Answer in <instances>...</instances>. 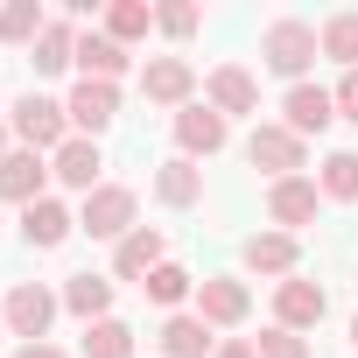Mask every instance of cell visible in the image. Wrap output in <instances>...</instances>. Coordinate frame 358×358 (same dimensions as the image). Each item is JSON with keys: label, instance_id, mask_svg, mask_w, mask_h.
I'll list each match as a JSON object with an SVG mask.
<instances>
[{"label": "cell", "instance_id": "obj_4", "mask_svg": "<svg viewBox=\"0 0 358 358\" xmlns=\"http://www.w3.org/2000/svg\"><path fill=\"white\" fill-rule=\"evenodd\" d=\"M134 218H141V197H134L127 183H99V190L85 197V211H78V232H85V239H113V246H120V239L134 232Z\"/></svg>", "mask_w": 358, "mask_h": 358}, {"label": "cell", "instance_id": "obj_3", "mask_svg": "<svg viewBox=\"0 0 358 358\" xmlns=\"http://www.w3.org/2000/svg\"><path fill=\"white\" fill-rule=\"evenodd\" d=\"M8 134H15V148H36V155H57V148L71 141V113H64V99H43V92H29V99L15 106Z\"/></svg>", "mask_w": 358, "mask_h": 358}, {"label": "cell", "instance_id": "obj_13", "mask_svg": "<svg viewBox=\"0 0 358 358\" xmlns=\"http://www.w3.org/2000/svg\"><path fill=\"white\" fill-rule=\"evenodd\" d=\"M323 316H330L323 281H302V274H295V281H281V288H274V323H281V330H295V337H302V330H316Z\"/></svg>", "mask_w": 358, "mask_h": 358}, {"label": "cell", "instance_id": "obj_28", "mask_svg": "<svg viewBox=\"0 0 358 358\" xmlns=\"http://www.w3.org/2000/svg\"><path fill=\"white\" fill-rule=\"evenodd\" d=\"M155 29V8H148V0H113V8H106V36L113 43H141Z\"/></svg>", "mask_w": 358, "mask_h": 358}, {"label": "cell", "instance_id": "obj_24", "mask_svg": "<svg viewBox=\"0 0 358 358\" xmlns=\"http://www.w3.org/2000/svg\"><path fill=\"white\" fill-rule=\"evenodd\" d=\"M141 295H148L155 309H169V316H176L183 302H197V274H190V267H176V260H162V267L141 281Z\"/></svg>", "mask_w": 358, "mask_h": 358}, {"label": "cell", "instance_id": "obj_23", "mask_svg": "<svg viewBox=\"0 0 358 358\" xmlns=\"http://www.w3.org/2000/svg\"><path fill=\"white\" fill-rule=\"evenodd\" d=\"M29 64H36V78H64V71L78 64V29H71V22H50V29L36 36Z\"/></svg>", "mask_w": 358, "mask_h": 358}, {"label": "cell", "instance_id": "obj_2", "mask_svg": "<svg viewBox=\"0 0 358 358\" xmlns=\"http://www.w3.org/2000/svg\"><path fill=\"white\" fill-rule=\"evenodd\" d=\"M57 309H64L57 288H43V281H15L8 302H0V323H8V337H22V344H50Z\"/></svg>", "mask_w": 358, "mask_h": 358}, {"label": "cell", "instance_id": "obj_10", "mask_svg": "<svg viewBox=\"0 0 358 358\" xmlns=\"http://www.w3.org/2000/svg\"><path fill=\"white\" fill-rule=\"evenodd\" d=\"M50 176L64 190H78V197H92L99 183H106V155H99V141H85V134H71L57 155H50Z\"/></svg>", "mask_w": 358, "mask_h": 358}, {"label": "cell", "instance_id": "obj_35", "mask_svg": "<svg viewBox=\"0 0 358 358\" xmlns=\"http://www.w3.org/2000/svg\"><path fill=\"white\" fill-rule=\"evenodd\" d=\"M8 155H15V134H8V127H0V162H8Z\"/></svg>", "mask_w": 358, "mask_h": 358}, {"label": "cell", "instance_id": "obj_21", "mask_svg": "<svg viewBox=\"0 0 358 358\" xmlns=\"http://www.w3.org/2000/svg\"><path fill=\"white\" fill-rule=\"evenodd\" d=\"M155 204H169V211L204 204V169H197L190 155H169V162L155 169Z\"/></svg>", "mask_w": 358, "mask_h": 358}, {"label": "cell", "instance_id": "obj_17", "mask_svg": "<svg viewBox=\"0 0 358 358\" xmlns=\"http://www.w3.org/2000/svg\"><path fill=\"white\" fill-rule=\"evenodd\" d=\"M71 232H78V211H71L64 197H36V204L22 211V239H29L36 253H57Z\"/></svg>", "mask_w": 358, "mask_h": 358}, {"label": "cell", "instance_id": "obj_27", "mask_svg": "<svg viewBox=\"0 0 358 358\" xmlns=\"http://www.w3.org/2000/svg\"><path fill=\"white\" fill-rule=\"evenodd\" d=\"M316 43H323V57H330V64H344V71H358V8H344V15H330V22L316 29Z\"/></svg>", "mask_w": 358, "mask_h": 358}, {"label": "cell", "instance_id": "obj_11", "mask_svg": "<svg viewBox=\"0 0 358 358\" xmlns=\"http://www.w3.org/2000/svg\"><path fill=\"white\" fill-rule=\"evenodd\" d=\"M225 141H232V120H225V113H211L204 99L176 113V148H183L190 162H211V155H218Z\"/></svg>", "mask_w": 358, "mask_h": 358}, {"label": "cell", "instance_id": "obj_29", "mask_svg": "<svg viewBox=\"0 0 358 358\" xmlns=\"http://www.w3.org/2000/svg\"><path fill=\"white\" fill-rule=\"evenodd\" d=\"M85 358H134V330H127L120 316L85 323Z\"/></svg>", "mask_w": 358, "mask_h": 358}, {"label": "cell", "instance_id": "obj_15", "mask_svg": "<svg viewBox=\"0 0 358 358\" xmlns=\"http://www.w3.org/2000/svg\"><path fill=\"white\" fill-rule=\"evenodd\" d=\"M155 351H162V358H211V351H218V337H211V323H204L197 309H176V316H162Z\"/></svg>", "mask_w": 358, "mask_h": 358}, {"label": "cell", "instance_id": "obj_16", "mask_svg": "<svg viewBox=\"0 0 358 358\" xmlns=\"http://www.w3.org/2000/svg\"><path fill=\"white\" fill-rule=\"evenodd\" d=\"M204 106H211V113H225V120H239V113H260V85H253V71H239V64H218V71L204 78Z\"/></svg>", "mask_w": 358, "mask_h": 358}, {"label": "cell", "instance_id": "obj_33", "mask_svg": "<svg viewBox=\"0 0 358 358\" xmlns=\"http://www.w3.org/2000/svg\"><path fill=\"white\" fill-rule=\"evenodd\" d=\"M211 358H260V351H253V337H218Z\"/></svg>", "mask_w": 358, "mask_h": 358}, {"label": "cell", "instance_id": "obj_34", "mask_svg": "<svg viewBox=\"0 0 358 358\" xmlns=\"http://www.w3.org/2000/svg\"><path fill=\"white\" fill-rule=\"evenodd\" d=\"M15 358H64V351H57V344H22Z\"/></svg>", "mask_w": 358, "mask_h": 358}, {"label": "cell", "instance_id": "obj_6", "mask_svg": "<svg viewBox=\"0 0 358 358\" xmlns=\"http://www.w3.org/2000/svg\"><path fill=\"white\" fill-rule=\"evenodd\" d=\"M239 267L281 288V281H295V274H302V239H295V232H253V239L239 246Z\"/></svg>", "mask_w": 358, "mask_h": 358}, {"label": "cell", "instance_id": "obj_1", "mask_svg": "<svg viewBox=\"0 0 358 358\" xmlns=\"http://www.w3.org/2000/svg\"><path fill=\"white\" fill-rule=\"evenodd\" d=\"M323 57V43H316V22H302V15H281V22H267L260 29V64L274 71V78H288V85H309V64Z\"/></svg>", "mask_w": 358, "mask_h": 358}, {"label": "cell", "instance_id": "obj_36", "mask_svg": "<svg viewBox=\"0 0 358 358\" xmlns=\"http://www.w3.org/2000/svg\"><path fill=\"white\" fill-rule=\"evenodd\" d=\"M351 344H358V316H351Z\"/></svg>", "mask_w": 358, "mask_h": 358}, {"label": "cell", "instance_id": "obj_20", "mask_svg": "<svg viewBox=\"0 0 358 358\" xmlns=\"http://www.w3.org/2000/svg\"><path fill=\"white\" fill-rule=\"evenodd\" d=\"M162 260H169V239H162L155 225H134V232L113 246V274H120V281H148Z\"/></svg>", "mask_w": 358, "mask_h": 358}, {"label": "cell", "instance_id": "obj_8", "mask_svg": "<svg viewBox=\"0 0 358 358\" xmlns=\"http://www.w3.org/2000/svg\"><path fill=\"white\" fill-rule=\"evenodd\" d=\"M197 316H204L211 330H239V323L253 316V288H246L239 274H204V281H197Z\"/></svg>", "mask_w": 358, "mask_h": 358}, {"label": "cell", "instance_id": "obj_18", "mask_svg": "<svg viewBox=\"0 0 358 358\" xmlns=\"http://www.w3.org/2000/svg\"><path fill=\"white\" fill-rule=\"evenodd\" d=\"M127 43H113L106 29H78V78H99V85H120L127 78Z\"/></svg>", "mask_w": 358, "mask_h": 358}, {"label": "cell", "instance_id": "obj_30", "mask_svg": "<svg viewBox=\"0 0 358 358\" xmlns=\"http://www.w3.org/2000/svg\"><path fill=\"white\" fill-rule=\"evenodd\" d=\"M197 22H204V15L190 8V0H162V8H155V29H162L169 43H190V36H197Z\"/></svg>", "mask_w": 358, "mask_h": 358}, {"label": "cell", "instance_id": "obj_19", "mask_svg": "<svg viewBox=\"0 0 358 358\" xmlns=\"http://www.w3.org/2000/svg\"><path fill=\"white\" fill-rule=\"evenodd\" d=\"M330 120H337V99H330L323 85H288V99H281V127H288V134L309 141V134H323Z\"/></svg>", "mask_w": 358, "mask_h": 358}, {"label": "cell", "instance_id": "obj_25", "mask_svg": "<svg viewBox=\"0 0 358 358\" xmlns=\"http://www.w3.org/2000/svg\"><path fill=\"white\" fill-rule=\"evenodd\" d=\"M316 190H323V204H358V148H337V155H323V169H316Z\"/></svg>", "mask_w": 358, "mask_h": 358}, {"label": "cell", "instance_id": "obj_5", "mask_svg": "<svg viewBox=\"0 0 358 358\" xmlns=\"http://www.w3.org/2000/svg\"><path fill=\"white\" fill-rule=\"evenodd\" d=\"M246 162H253V169H267L274 183H281V176H302V169H309V141H302V134H288L281 120H260V127L246 134Z\"/></svg>", "mask_w": 358, "mask_h": 358}, {"label": "cell", "instance_id": "obj_9", "mask_svg": "<svg viewBox=\"0 0 358 358\" xmlns=\"http://www.w3.org/2000/svg\"><path fill=\"white\" fill-rule=\"evenodd\" d=\"M64 113H71V134H85V141H99L113 120H120V85H99V78H78L71 85V99H64Z\"/></svg>", "mask_w": 358, "mask_h": 358}, {"label": "cell", "instance_id": "obj_22", "mask_svg": "<svg viewBox=\"0 0 358 358\" xmlns=\"http://www.w3.org/2000/svg\"><path fill=\"white\" fill-rule=\"evenodd\" d=\"M57 295H64V309H71L78 323H106V316H113V281H106V274H71Z\"/></svg>", "mask_w": 358, "mask_h": 358}, {"label": "cell", "instance_id": "obj_12", "mask_svg": "<svg viewBox=\"0 0 358 358\" xmlns=\"http://www.w3.org/2000/svg\"><path fill=\"white\" fill-rule=\"evenodd\" d=\"M316 204H323L316 176H281V183H267V218H274V232H302V225L316 218Z\"/></svg>", "mask_w": 358, "mask_h": 358}, {"label": "cell", "instance_id": "obj_37", "mask_svg": "<svg viewBox=\"0 0 358 358\" xmlns=\"http://www.w3.org/2000/svg\"><path fill=\"white\" fill-rule=\"evenodd\" d=\"M0 337H8V323H0Z\"/></svg>", "mask_w": 358, "mask_h": 358}, {"label": "cell", "instance_id": "obj_32", "mask_svg": "<svg viewBox=\"0 0 358 358\" xmlns=\"http://www.w3.org/2000/svg\"><path fill=\"white\" fill-rule=\"evenodd\" d=\"M330 99H337V120H351V127H358V71H344Z\"/></svg>", "mask_w": 358, "mask_h": 358}, {"label": "cell", "instance_id": "obj_7", "mask_svg": "<svg viewBox=\"0 0 358 358\" xmlns=\"http://www.w3.org/2000/svg\"><path fill=\"white\" fill-rule=\"evenodd\" d=\"M141 99H148V106H169V113L197 106V71H190V57H148V64H141Z\"/></svg>", "mask_w": 358, "mask_h": 358}, {"label": "cell", "instance_id": "obj_31", "mask_svg": "<svg viewBox=\"0 0 358 358\" xmlns=\"http://www.w3.org/2000/svg\"><path fill=\"white\" fill-rule=\"evenodd\" d=\"M253 351H260V358H309V344H302L295 330H281V323H267V330L253 337Z\"/></svg>", "mask_w": 358, "mask_h": 358}, {"label": "cell", "instance_id": "obj_26", "mask_svg": "<svg viewBox=\"0 0 358 358\" xmlns=\"http://www.w3.org/2000/svg\"><path fill=\"white\" fill-rule=\"evenodd\" d=\"M50 29V15H43V0H8L0 8V43H22V50H36V36Z\"/></svg>", "mask_w": 358, "mask_h": 358}, {"label": "cell", "instance_id": "obj_14", "mask_svg": "<svg viewBox=\"0 0 358 358\" xmlns=\"http://www.w3.org/2000/svg\"><path fill=\"white\" fill-rule=\"evenodd\" d=\"M50 183V155H36V148H15L8 162H0V204H36V197H50L43 190Z\"/></svg>", "mask_w": 358, "mask_h": 358}]
</instances>
